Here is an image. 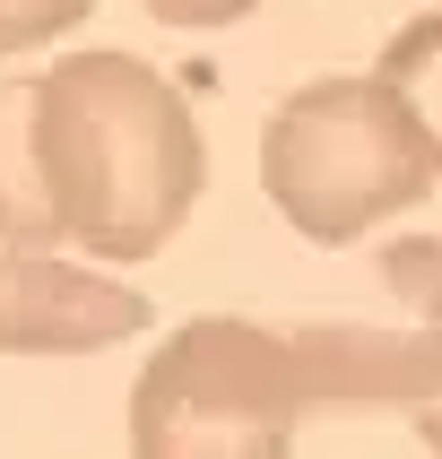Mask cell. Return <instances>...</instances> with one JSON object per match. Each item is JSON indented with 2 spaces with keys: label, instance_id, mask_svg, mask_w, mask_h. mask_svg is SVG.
Masks as SVG:
<instances>
[{
  "label": "cell",
  "instance_id": "6da1fadb",
  "mask_svg": "<svg viewBox=\"0 0 442 459\" xmlns=\"http://www.w3.org/2000/svg\"><path fill=\"white\" fill-rule=\"evenodd\" d=\"M35 156L52 217L96 260H156L208 191V139L139 52H70L35 78Z\"/></svg>",
  "mask_w": 442,
  "mask_h": 459
},
{
  "label": "cell",
  "instance_id": "7a4b0ae2",
  "mask_svg": "<svg viewBox=\"0 0 442 459\" xmlns=\"http://www.w3.org/2000/svg\"><path fill=\"white\" fill-rule=\"evenodd\" d=\"M260 191L304 243H356L425 200L434 165L373 70L304 78L295 96H278V113L260 130Z\"/></svg>",
  "mask_w": 442,
  "mask_h": 459
},
{
  "label": "cell",
  "instance_id": "3957f363",
  "mask_svg": "<svg viewBox=\"0 0 442 459\" xmlns=\"http://www.w3.org/2000/svg\"><path fill=\"white\" fill-rule=\"evenodd\" d=\"M304 373L295 338L243 312H200L148 356L130 390V451L139 459H278L304 434Z\"/></svg>",
  "mask_w": 442,
  "mask_h": 459
},
{
  "label": "cell",
  "instance_id": "277c9868",
  "mask_svg": "<svg viewBox=\"0 0 442 459\" xmlns=\"http://www.w3.org/2000/svg\"><path fill=\"white\" fill-rule=\"evenodd\" d=\"M148 330V295L52 243H0V356H96Z\"/></svg>",
  "mask_w": 442,
  "mask_h": 459
},
{
  "label": "cell",
  "instance_id": "5b68a950",
  "mask_svg": "<svg viewBox=\"0 0 442 459\" xmlns=\"http://www.w3.org/2000/svg\"><path fill=\"white\" fill-rule=\"evenodd\" d=\"M295 338V373H304L312 408H434L442 399V330H373V321H304Z\"/></svg>",
  "mask_w": 442,
  "mask_h": 459
},
{
  "label": "cell",
  "instance_id": "8992f818",
  "mask_svg": "<svg viewBox=\"0 0 442 459\" xmlns=\"http://www.w3.org/2000/svg\"><path fill=\"white\" fill-rule=\"evenodd\" d=\"M0 243H61L35 156V78H0Z\"/></svg>",
  "mask_w": 442,
  "mask_h": 459
},
{
  "label": "cell",
  "instance_id": "52a82bcc",
  "mask_svg": "<svg viewBox=\"0 0 442 459\" xmlns=\"http://www.w3.org/2000/svg\"><path fill=\"white\" fill-rule=\"evenodd\" d=\"M373 78H382L390 104L408 113L416 148H425V165H434V182H442V9L399 26L382 44V61H373Z\"/></svg>",
  "mask_w": 442,
  "mask_h": 459
},
{
  "label": "cell",
  "instance_id": "ba28073f",
  "mask_svg": "<svg viewBox=\"0 0 442 459\" xmlns=\"http://www.w3.org/2000/svg\"><path fill=\"white\" fill-rule=\"evenodd\" d=\"M382 286L416 312V321L442 330V234H399V243L382 252Z\"/></svg>",
  "mask_w": 442,
  "mask_h": 459
},
{
  "label": "cell",
  "instance_id": "9c48e42d",
  "mask_svg": "<svg viewBox=\"0 0 442 459\" xmlns=\"http://www.w3.org/2000/svg\"><path fill=\"white\" fill-rule=\"evenodd\" d=\"M87 9H96V0H0V70H9L18 52H44V44H61L70 26H87Z\"/></svg>",
  "mask_w": 442,
  "mask_h": 459
},
{
  "label": "cell",
  "instance_id": "30bf717a",
  "mask_svg": "<svg viewBox=\"0 0 442 459\" xmlns=\"http://www.w3.org/2000/svg\"><path fill=\"white\" fill-rule=\"evenodd\" d=\"M156 26H174V35H208V26H234V18H252L260 0H139Z\"/></svg>",
  "mask_w": 442,
  "mask_h": 459
},
{
  "label": "cell",
  "instance_id": "8fae6325",
  "mask_svg": "<svg viewBox=\"0 0 442 459\" xmlns=\"http://www.w3.org/2000/svg\"><path fill=\"white\" fill-rule=\"evenodd\" d=\"M416 442H425V451H442V399H434V408H416Z\"/></svg>",
  "mask_w": 442,
  "mask_h": 459
}]
</instances>
